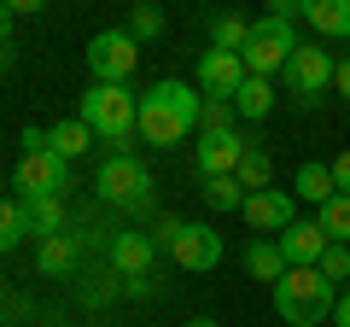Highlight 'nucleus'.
I'll use <instances>...</instances> for the list:
<instances>
[{
  "instance_id": "32",
  "label": "nucleus",
  "mask_w": 350,
  "mask_h": 327,
  "mask_svg": "<svg viewBox=\"0 0 350 327\" xmlns=\"http://www.w3.org/2000/svg\"><path fill=\"white\" fill-rule=\"evenodd\" d=\"M310 12V0H275L269 6V18H280V24H292V18H304Z\"/></svg>"
},
{
  "instance_id": "20",
  "label": "nucleus",
  "mask_w": 350,
  "mask_h": 327,
  "mask_svg": "<svg viewBox=\"0 0 350 327\" xmlns=\"http://www.w3.org/2000/svg\"><path fill=\"white\" fill-rule=\"evenodd\" d=\"M234 181L245 187V199H251V193H269V181H275V158H269L262 146H245V158H239Z\"/></svg>"
},
{
  "instance_id": "38",
  "label": "nucleus",
  "mask_w": 350,
  "mask_h": 327,
  "mask_svg": "<svg viewBox=\"0 0 350 327\" xmlns=\"http://www.w3.org/2000/svg\"><path fill=\"white\" fill-rule=\"evenodd\" d=\"M12 41V6H0V47Z\"/></svg>"
},
{
  "instance_id": "8",
  "label": "nucleus",
  "mask_w": 350,
  "mask_h": 327,
  "mask_svg": "<svg viewBox=\"0 0 350 327\" xmlns=\"http://www.w3.org/2000/svg\"><path fill=\"white\" fill-rule=\"evenodd\" d=\"M135 64H140V41L129 29H100V36L88 41V70H94V82H123L129 88Z\"/></svg>"
},
{
  "instance_id": "33",
  "label": "nucleus",
  "mask_w": 350,
  "mask_h": 327,
  "mask_svg": "<svg viewBox=\"0 0 350 327\" xmlns=\"http://www.w3.org/2000/svg\"><path fill=\"white\" fill-rule=\"evenodd\" d=\"M158 292V275H135V280H123V298H152Z\"/></svg>"
},
{
  "instance_id": "12",
  "label": "nucleus",
  "mask_w": 350,
  "mask_h": 327,
  "mask_svg": "<svg viewBox=\"0 0 350 327\" xmlns=\"http://www.w3.org/2000/svg\"><path fill=\"white\" fill-rule=\"evenodd\" d=\"M245 146L251 140L239 135H199V164H193V170H199V181H216V176H234L239 170V158H245Z\"/></svg>"
},
{
  "instance_id": "21",
  "label": "nucleus",
  "mask_w": 350,
  "mask_h": 327,
  "mask_svg": "<svg viewBox=\"0 0 350 327\" xmlns=\"http://www.w3.org/2000/svg\"><path fill=\"white\" fill-rule=\"evenodd\" d=\"M304 18H310L327 41H333V36L350 41V0H310V12H304Z\"/></svg>"
},
{
  "instance_id": "11",
  "label": "nucleus",
  "mask_w": 350,
  "mask_h": 327,
  "mask_svg": "<svg viewBox=\"0 0 350 327\" xmlns=\"http://www.w3.org/2000/svg\"><path fill=\"white\" fill-rule=\"evenodd\" d=\"M105 263H111L123 280L152 275V263H158V246H152V234H140V228H123V234H111V246H105Z\"/></svg>"
},
{
  "instance_id": "19",
  "label": "nucleus",
  "mask_w": 350,
  "mask_h": 327,
  "mask_svg": "<svg viewBox=\"0 0 350 327\" xmlns=\"http://www.w3.org/2000/svg\"><path fill=\"white\" fill-rule=\"evenodd\" d=\"M234 112L245 123H262V117L275 112V82H262V76H245V88L234 94Z\"/></svg>"
},
{
  "instance_id": "22",
  "label": "nucleus",
  "mask_w": 350,
  "mask_h": 327,
  "mask_svg": "<svg viewBox=\"0 0 350 327\" xmlns=\"http://www.w3.org/2000/svg\"><path fill=\"white\" fill-rule=\"evenodd\" d=\"M245 36H251V24L239 12H216V24H211V47L216 53H245Z\"/></svg>"
},
{
  "instance_id": "41",
  "label": "nucleus",
  "mask_w": 350,
  "mask_h": 327,
  "mask_svg": "<svg viewBox=\"0 0 350 327\" xmlns=\"http://www.w3.org/2000/svg\"><path fill=\"white\" fill-rule=\"evenodd\" d=\"M0 310H6V280H0Z\"/></svg>"
},
{
  "instance_id": "16",
  "label": "nucleus",
  "mask_w": 350,
  "mask_h": 327,
  "mask_svg": "<svg viewBox=\"0 0 350 327\" xmlns=\"http://www.w3.org/2000/svg\"><path fill=\"white\" fill-rule=\"evenodd\" d=\"M333 164H298V181H292V199H310L315 211H321L327 199H333Z\"/></svg>"
},
{
  "instance_id": "31",
  "label": "nucleus",
  "mask_w": 350,
  "mask_h": 327,
  "mask_svg": "<svg viewBox=\"0 0 350 327\" xmlns=\"http://www.w3.org/2000/svg\"><path fill=\"white\" fill-rule=\"evenodd\" d=\"M315 269H321V280H350V252L345 246H327V257Z\"/></svg>"
},
{
  "instance_id": "1",
  "label": "nucleus",
  "mask_w": 350,
  "mask_h": 327,
  "mask_svg": "<svg viewBox=\"0 0 350 327\" xmlns=\"http://www.w3.org/2000/svg\"><path fill=\"white\" fill-rule=\"evenodd\" d=\"M199 112H204V94L187 88V82H175V76H163V82H152V88L140 94L135 135L146 140V146L170 152V146H181V140L199 129Z\"/></svg>"
},
{
  "instance_id": "43",
  "label": "nucleus",
  "mask_w": 350,
  "mask_h": 327,
  "mask_svg": "<svg viewBox=\"0 0 350 327\" xmlns=\"http://www.w3.org/2000/svg\"><path fill=\"white\" fill-rule=\"evenodd\" d=\"M0 327H6V322H0Z\"/></svg>"
},
{
  "instance_id": "18",
  "label": "nucleus",
  "mask_w": 350,
  "mask_h": 327,
  "mask_svg": "<svg viewBox=\"0 0 350 327\" xmlns=\"http://www.w3.org/2000/svg\"><path fill=\"white\" fill-rule=\"evenodd\" d=\"M245 275L251 280H269V287L286 275V257H280L275 239H251V246H245Z\"/></svg>"
},
{
  "instance_id": "5",
  "label": "nucleus",
  "mask_w": 350,
  "mask_h": 327,
  "mask_svg": "<svg viewBox=\"0 0 350 327\" xmlns=\"http://www.w3.org/2000/svg\"><path fill=\"white\" fill-rule=\"evenodd\" d=\"M292 53H298L292 24H280V18H257L239 59H245V76H262V82H269L275 70H286V64H292Z\"/></svg>"
},
{
  "instance_id": "17",
  "label": "nucleus",
  "mask_w": 350,
  "mask_h": 327,
  "mask_svg": "<svg viewBox=\"0 0 350 327\" xmlns=\"http://www.w3.org/2000/svg\"><path fill=\"white\" fill-rule=\"evenodd\" d=\"M88 146H94V129H88L82 117H70V123H53V129H47V152H59L64 164H70V158H82Z\"/></svg>"
},
{
  "instance_id": "39",
  "label": "nucleus",
  "mask_w": 350,
  "mask_h": 327,
  "mask_svg": "<svg viewBox=\"0 0 350 327\" xmlns=\"http://www.w3.org/2000/svg\"><path fill=\"white\" fill-rule=\"evenodd\" d=\"M181 327H222L216 315H193V322H181Z\"/></svg>"
},
{
  "instance_id": "30",
  "label": "nucleus",
  "mask_w": 350,
  "mask_h": 327,
  "mask_svg": "<svg viewBox=\"0 0 350 327\" xmlns=\"http://www.w3.org/2000/svg\"><path fill=\"white\" fill-rule=\"evenodd\" d=\"M117 292H123V275L105 263V275H94V287H82V298H88V304H111Z\"/></svg>"
},
{
  "instance_id": "42",
  "label": "nucleus",
  "mask_w": 350,
  "mask_h": 327,
  "mask_svg": "<svg viewBox=\"0 0 350 327\" xmlns=\"http://www.w3.org/2000/svg\"><path fill=\"white\" fill-rule=\"evenodd\" d=\"M345 47H350V41H345Z\"/></svg>"
},
{
  "instance_id": "2",
  "label": "nucleus",
  "mask_w": 350,
  "mask_h": 327,
  "mask_svg": "<svg viewBox=\"0 0 350 327\" xmlns=\"http://www.w3.org/2000/svg\"><path fill=\"white\" fill-rule=\"evenodd\" d=\"M82 117L88 129H94V140H105L117 152H135V117H140V94H129L123 82H94V88L82 94Z\"/></svg>"
},
{
  "instance_id": "10",
  "label": "nucleus",
  "mask_w": 350,
  "mask_h": 327,
  "mask_svg": "<svg viewBox=\"0 0 350 327\" xmlns=\"http://www.w3.org/2000/svg\"><path fill=\"white\" fill-rule=\"evenodd\" d=\"M199 88L204 100H234L239 88H245V59L239 53H199Z\"/></svg>"
},
{
  "instance_id": "34",
  "label": "nucleus",
  "mask_w": 350,
  "mask_h": 327,
  "mask_svg": "<svg viewBox=\"0 0 350 327\" xmlns=\"http://www.w3.org/2000/svg\"><path fill=\"white\" fill-rule=\"evenodd\" d=\"M333 187L350 199V152H338V158H333Z\"/></svg>"
},
{
  "instance_id": "23",
  "label": "nucleus",
  "mask_w": 350,
  "mask_h": 327,
  "mask_svg": "<svg viewBox=\"0 0 350 327\" xmlns=\"http://www.w3.org/2000/svg\"><path fill=\"white\" fill-rule=\"evenodd\" d=\"M24 216H29V234H41V239L64 234V199H29Z\"/></svg>"
},
{
  "instance_id": "37",
  "label": "nucleus",
  "mask_w": 350,
  "mask_h": 327,
  "mask_svg": "<svg viewBox=\"0 0 350 327\" xmlns=\"http://www.w3.org/2000/svg\"><path fill=\"white\" fill-rule=\"evenodd\" d=\"M333 322H338V327H350V287L333 298Z\"/></svg>"
},
{
  "instance_id": "15",
  "label": "nucleus",
  "mask_w": 350,
  "mask_h": 327,
  "mask_svg": "<svg viewBox=\"0 0 350 327\" xmlns=\"http://www.w3.org/2000/svg\"><path fill=\"white\" fill-rule=\"evenodd\" d=\"M76 263H82V246H76V234H53V239H41V252H36V269H41V275H70Z\"/></svg>"
},
{
  "instance_id": "40",
  "label": "nucleus",
  "mask_w": 350,
  "mask_h": 327,
  "mask_svg": "<svg viewBox=\"0 0 350 327\" xmlns=\"http://www.w3.org/2000/svg\"><path fill=\"white\" fill-rule=\"evenodd\" d=\"M0 70H12V41H6V47H0Z\"/></svg>"
},
{
  "instance_id": "3",
  "label": "nucleus",
  "mask_w": 350,
  "mask_h": 327,
  "mask_svg": "<svg viewBox=\"0 0 350 327\" xmlns=\"http://www.w3.org/2000/svg\"><path fill=\"white\" fill-rule=\"evenodd\" d=\"M333 280H321V269H286L275 280V310L286 327H321L333 322Z\"/></svg>"
},
{
  "instance_id": "6",
  "label": "nucleus",
  "mask_w": 350,
  "mask_h": 327,
  "mask_svg": "<svg viewBox=\"0 0 350 327\" xmlns=\"http://www.w3.org/2000/svg\"><path fill=\"white\" fill-rule=\"evenodd\" d=\"M333 70H338V59L321 47V41H298V53H292V64H286V82H292V94H298L304 112H315V105L327 100Z\"/></svg>"
},
{
  "instance_id": "36",
  "label": "nucleus",
  "mask_w": 350,
  "mask_h": 327,
  "mask_svg": "<svg viewBox=\"0 0 350 327\" xmlns=\"http://www.w3.org/2000/svg\"><path fill=\"white\" fill-rule=\"evenodd\" d=\"M333 88H338V100H350V59H338V70H333Z\"/></svg>"
},
{
  "instance_id": "44",
  "label": "nucleus",
  "mask_w": 350,
  "mask_h": 327,
  "mask_svg": "<svg viewBox=\"0 0 350 327\" xmlns=\"http://www.w3.org/2000/svg\"><path fill=\"white\" fill-rule=\"evenodd\" d=\"M53 327H59V322H53Z\"/></svg>"
},
{
  "instance_id": "9",
  "label": "nucleus",
  "mask_w": 350,
  "mask_h": 327,
  "mask_svg": "<svg viewBox=\"0 0 350 327\" xmlns=\"http://www.w3.org/2000/svg\"><path fill=\"white\" fill-rule=\"evenodd\" d=\"M170 257H175L181 269H187V275H204V269H216V263H222V234H216L211 222H187Z\"/></svg>"
},
{
  "instance_id": "4",
  "label": "nucleus",
  "mask_w": 350,
  "mask_h": 327,
  "mask_svg": "<svg viewBox=\"0 0 350 327\" xmlns=\"http://www.w3.org/2000/svg\"><path fill=\"white\" fill-rule=\"evenodd\" d=\"M94 193H100V205H117L123 216H146L152 211V176H146V164H140L135 152L105 158L100 176H94Z\"/></svg>"
},
{
  "instance_id": "28",
  "label": "nucleus",
  "mask_w": 350,
  "mask_h": 327,
  "mask_svg": "<svg viewBox=\"0 0 350 327\" xmlns=\"http://www.w3.org/2000/svg\"><path fill=\"white\" fill-rule=\"evenodd\" d=\"M129 36L135 41H158L163 36V12L158 6H135V12H129Z\"/></svg>"
},
{
  "instance_id": "14",
  "label": "nucleus",
  "mask_w": 350,
  "mask_h": 327,
  "mask_svg": "<svg viewBox=\"0 0 350 327\" xmlns=\"http://www.w3.org/2000/svg\"><path fill=\"white\" fill-rule=\"evenodd\" d=\"M239 216H245L251 228H257V234H286L292 222H298V216H292V193H280V187H269V193H251L245 205H239Z\"/></svg>"
},
{
  "instance_id": "27",
  "label": "nucleus",
  "mask_w": 350,
  "mask_h": 327,
  "mask_svg": "<svg viewBox=\"0 0 350 327\" xmlns=\"http://www.w3.org/2000/svg\"><path fill=\"white\" fill-rule=\"evenodd\" d=\"M234 100H204V112H199V135H234Z\"/></svg>"
},
{
  "instance_id": "25",
  "label": "nucleus",
  "mask_w": 350,
  "mask_h": 327,
  "mask_svg": "<svg viewBox=\"0 0 350 327\" xmlns=\"http://www.w3.org/2000/svg\"><path fill=\"white\" fill-rule=\"evenodd\" d=\"M315 222H321V234L333 239V246H345V239H350V199H345V193H333V199L321 205Z\"/></svg>"
},
{
  "instance_id": "24",
  "label": "nucleus",
  "mask_w": 350,
  "mask_h": 327,
  "mask_svg": "<svg viewBox=\"0 0 350 327\" xmlns=\"http://www.w3.org/2000/svg\"><path fill=\"white\" fill-rule=\"evenodd\" d=\"M199 193H204V205H211V211H239V205H245V187H239L234 176H216V181H199Z\"/></svg>"
},
{
  "instance_id": "7",
  "label": "nucleus",
  "mask_w": 350,
  "mask_h": 327,
  "mask_svg": "<svg viewBox=\"0 0 350 327\" xmlns=\"http://www.w3.org/2000/svg\"><path fill=\"white\" fill-rule=\"evenodd\" d=\"M12 187L18 199H64V187H70V164L59 158V152H24L12 170Z\"/></svg>"
},
{
  "instance_id": "26",
  "label": "nucleus",
  "mask_w": 350,
  "mask_h": 327,
  "mask_svg": "<svg viewBox=\"0 0 350 327\" xmlns=\"http://www.w3.org/2000/svg\"><path fill=\"white\" fill-rule=\"evenodd\" d=\"M29 234V216H24V199H0V252H12L18 239Z\"/></svg>"
},
{
  "instance_id": "35",
  "label": "nucleus",
  "mask_w": 350,
  "mask_h": 327,
  "mask_svg": "<svg viewBox=\"0 0 350 327\" xmlns=\"http://www.w3.org/2000/svg\"><path fill=\"white\" fill-rule=\"evenodd\" d=\"M18 140H24V152H47V129H41V123H29Z\"/></svg>"
},
{
  "instance_id": "29",
  "label": "nucleus",
  "mask_w": 350,
  "mask_h": 327,
  "mask_svg": "<svg viewBox=\"0 0 350 327\" xmlns=\"http://www.w3.org/2000/svg\"><path fill=\"white\" fill-rule=\"evenodd\" d=\"M181 228H187L181 216L158 211V216H152V228H146V234H152V246H158V252H175V239H181Z\"/></svg>"
},
{
  "instance_id": "13",
  "label": "nucleus",
  "mask_w": 350,
  "mask_h": 327,
  "mask_svg": "<svg viewBox=\"0 0 350 327\" xmlns=\"http://www.w3.org/2000/svg\"><path fill=\"white\" fill-rule=\"evenodd\" d=\"M275 246H280V257H286V269H315L327 257V246H333V239L321 234V222H292L286 234H275Z\"/></svg>"
}]
</instances>
